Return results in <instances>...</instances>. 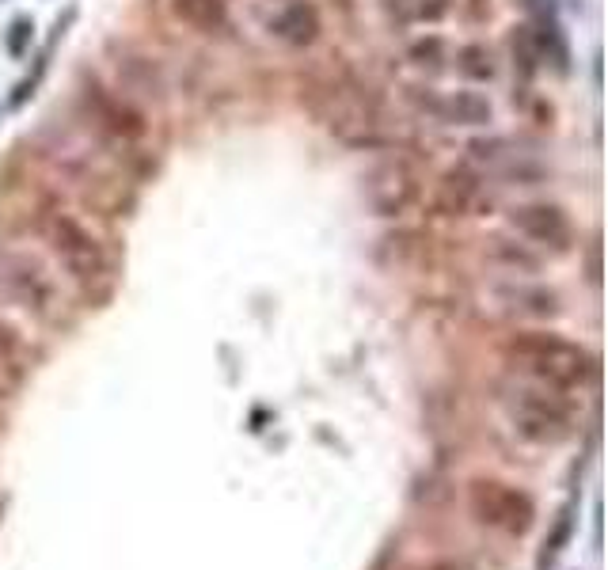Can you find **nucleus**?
<instances>
[{
  "label": "nucleus",
  "mask_w": 608,
  "mask_h": 570,
  "mask_svg": "<svg viewBox=\"0 0 608 570\" xmlns=\"http://www.w3.org/2000/svg\"><path fill=\"white\" fill-rule=\"evenodd\" d=\"M502 358L525 380L548 384L555 392H582L597 377V358L582 342L555 331H517L502 342Z\"/></svg>",
  "instance_id": "nucleus-1"
},
{
  "label": "nucleus",
  "mask_w": 608,
  "mask_h": 570,
  "mask_svg": "<svg viewBox=\"0 0 608 570\" xmlns=\"http://www.w3.org/2000/svg\"><path fill=\"white\" fill-rule=\"evenodd\" d=\"M506 415L513 434L532 445H559L574 434V407L567 392H555L536 380H517L506 388Z\"/></svg>",
  "instance_id": "nucleus-2"
},
{
  "label": "nucleus",
  "mask_w": 608,
  "mask_h": 570,
  "mask_svg": "<svg viewBox=\"0 0 608 570\" xmlns=\"http://www.w3.org/2000/svg\"><path fill=\"white\" fill-rule=\"evenodd\" d=\"M42 236H46L50 251L61 259V266L73 274L76 282H95V278L107 274V251L76 217L61 213V209H50L42 217Z\"/></svg>",
  "instance_id": "nucleus-3"
},
{
  "label": "nucleus",
  "mask_w": 608,
  "mask_h": 570,
  "mask_svg": "<svg viewBox=\"0 0 608 570\" xmlns=\"http://www.w3.org/2000/svg\"><path fill=\"white\" fill-rule=\"evenodd\" d=\"M422 194H426L422 171L407 160H384V164L365 171V179H361V198L377 217L411 213L422 202Z\"/></svg>",
  "instance_id": "nucleus-4"
},
{
  "label": "nucleus",
  "mask_w": 608,
  "mask_h": 570,
  "mask_svg": "<svg viewBox=\"0 0 608 570\" xmlns=\"http://www.w3.org/2000/svg\"><path fill=\"white\" fill-rule=\"evenodd\" d=\"M468 502L487 529H498L506 536H525L536 521V506H532L529 494L517 491L513 483H502V479H475Z\"/></svg>",
  "instance_id": "nucleus-5"
},
{
  "label": "nucleus",
  "mask_w": 608,
  "mask_h": 570,
  "mask_svg": "<svg viewBox=\"0 0 608 570\" xmlns=\"http://www.w3.org/2000/svg\"><path fill=\"white\" fill-rule=\"evenodd\" d=\"M327 126L335 137L358 149H373V145H388L392 133L380 107L361 92H331V111H327Z\"/></svg>",
  "instance_id": "nucleus-6"
},
{
  "label": "nucleus",
  "mask_w": 608,
  "mask_h": 570,
  "mask_svg": "<svg viewBox=\"0 0 608 570\" xmlns=\"http://www.w3.org/2000/svg\"><path fill=\"white\" fill-rule=\"evenodd\" d=\"M80 103H84V122H88V130H95L99 137H107L111 145H133V141H141L145 133H149V122L141 118L137 107H130L126 99H118V95L103 92V88H84L80 95Z\"/></svg>",
  "instance_id": "nucleus-7"
},
{
  "label": "nucleus",
  "mask_w": 608,
  "mask_h": 570,
  "mask_svg": "<svg viewBox=\"0 0 608 570\" xmlns=\"http://www.w3.org/2000/svg\"><path fill=\"white\" fill-rule=\"evenodd\" d=\"M510 228L517 236L532 240L536 247H551V251H567L574 240V225H570L567 209L555 202H525V206L510 209Z\"/></svg>",
  "instance_id": "nucleus-8"
},
{
  "label": "nucleus",
  "mask_w": 608,
  "mask_h": 570,
  "mask_svg": "<svg viewBox=\"0 0 608 570\" xmlns=\"http://www.w3.org/2000/svg\"><path fill=\"white\" fill-rule=\"evenodd\" d=\"M411 99L426 114L441 118L445 126H487L494 118L491 99H483L479 92H445V95H418L411 88Z\"/></svg>",
  "instance_id": "nucleus-9"
},
{
  "label": "nucleus",
  "mask_w": 608,
  "mask_h": 570,
  "mask_svg": "<svg viewBox=\"0 0 608 570\" xmlns=\"http://www.w3.org/2000/svg\"><path fill=\"white\" fill-rule=\"evenodd\" d=\"M479 198H483V175L472 168H453L434 183L430 206H434V213H445V217H464L479 206Z\"/></svg>",
  "instance_id": "nucleus-10"
},
{
  "label": "nucleus",
  "mask_w": 608,
  "mask_h": 570,
  "mask_svg": "<svg viewBox=\"0 0 608 570\" xmlns=\"http://www.w3.org/2000/svg\"><path fill=\"white\" fill-rule=\"evenodd\" d=\"M270 31H274V38L289 42V46H312L320 38V12L312 4H304V0H293L270 19Z\"/></svg>",
  "instance_id": "nucleus-11"
},
{
  "label": "nucleus",
  "mask_w": 608,
  "mask_h": 570,
  "mask_svg": "<svg viewBox=\"0 0 608 570\" xmlns=\"http://www.w3.org/2000/svg\"><path fill=\"white\" fill-rule=\"evenodd\" d=\"M498 297L510 304L513 312H525V316H559V297L544 289V285H525V282H510L498 289Z\"/></svg>",
  "instance_id": "nucleus-12"
},
{
  "label": "nucleus",
  "mask_w": 608,
  "mask_h": 570,
  "mask_svg": "<svg viewBox=\"0 0 608 570\" xmlns=\"http://www.w3.org/2000/svg\"><path fill=\"white\" fill-rule=\"evenodd\" d=\"M171 12L179 23H187L190 31L213 35L228 23L225 0H171Z\"/></svg>",
  "instance_id": "nucleus-13"
},
{
  "label": "nucleus",
  "mask_w": 608,
  "mask_h": 570,
  "mask_svg": "<svg viewBox=\"0 0 608 570\" xmlns=\"http://www.w3.org/2000/svg\"><path fill=\"white\" fill-rule=\"evenodd\" d=\"M483 259H491L498 266H510L517 274H529L540 266V255H532L525 251L521 244H513V240H502V236H491V240H483Z\"/></svg>",
  "instance_id": "nucleus-14"
},
{
  "label": "nucleus",
  "mask_w": 608,
  "mask_h": 570,
  "mask_svg": "<svg viewBox=\"0 0 608 570\" xmlns=\"http://www.w3.org/2000/svg\"><path fill=\"white\" fill-rule=\"evenodd\" d=\"M456 69L464 76H472V80H491L494 57L491 50H483V46H464V50L456 54Z\"/></svg>",
  "instance_id": "nucleus-15"
},
{
  "label": "nucleus",
  "mask_w": 608,
  "mask_h": 570,
  "mask_svg": "<svg viewBox=\"0 0 608 570\" xmlns=\"http://www.w3.org/2000/svg\"><path fill=\"white\" fill-rule=\"evenodd\" d=\"M411 8H415L418 19H426V23H437V19L449 12V0H411Z\"/></svg>",
  "instance_id": "nucleus-16"
}]
</instances>
